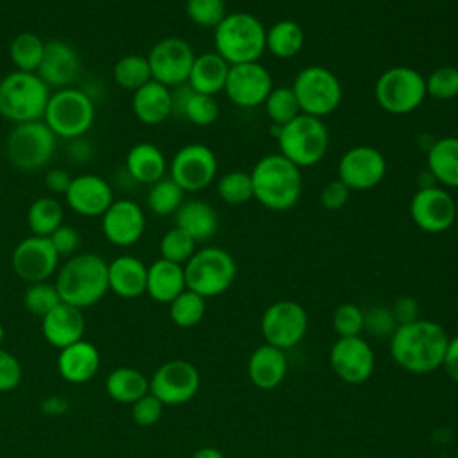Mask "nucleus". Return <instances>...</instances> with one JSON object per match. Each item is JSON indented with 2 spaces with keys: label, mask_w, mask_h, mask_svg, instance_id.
I'll return each mask as SVG.
<instances>
[{
  "label": "nucleus",
  "mask_w": 458,
  "mask_h": 458,
  "mask_svg": "<svg viewBox=\"0 0 458 458\" xmlns=\"http://www.w3.org/2000/svg\"><path fill=\"white\" fill-rule=\"evenodd\" d=\"M449 336L445 329L426 318L401 324L390 336L392 360L411 374H429L442 367Z\"/></svg>",
  "instance_id": "f257e3e1"
},
{
  "label": "nucleus",
  "mask_w": 458,
  "mask_h": 458,
  "mask_svg": "<svg viewBox=\"0 0 458 458\" xmlns=\"http://www.w3.org/2000/svg\"><path fill=\"white\" fill-rule=\"evenodd\" d=\"M252 197L270 211L295 208L302 193L301 168L279 152L267 154L252 166Z\"/></svg>",
  "instance_id": "f03ea898"
},
{
  "label": "nucleus",
  "mask_w": 458,
  "mask_h": 458,
  "mask_svg": "<svg viewBox=\"0 0 458 458\" xmlns=\"http://www.w3.org/2000/svg\"><path fill=\"white\" fill-rule=\"evenodd\" d=\"M54 284L63 302L79 310L89 308L109 290L107 261L95 252H77L57 270Z\"/></svg>",
  "instance_id": "7ed1b4c3"
},
{
  "label": "nucleus",
  "mask_w": 458,
  "mask_h": 458,
  "mask_svg": "<svg viewBox=\"0 0 458 458\" xmlns=\"http://www.w3.org/2000/svg\"><path fill=\"white\" fill-rule=\"evenodd\" d=\"M213 30L215 52L229 64L254 63L265 54L267 29L261 20L250 13H227Z\"/></svg>",
  "instance_id": "20e7f679"
},
{
  "label": "nucleus",
  "mask_w": 458,
  "mask_h": 458,
  "mask_svg": "<svg viewBox=\"0 0 458 458\" xmlns=\"http://www.w3.org/2000/svg\"><path fill=\"white\" fill-rule=\"evenodd\" d=\"M50 88L38 73L13 70L0 79V116L16 123L43 120Z\"/></svg>",
  "instance_id": "39448f33"
},
{
  "label": "nucleus",
  "mask_w": 458,
  "mask_h": 458,
  "mask_svg": "<svg viewBox=\"0 0 458 458\" xmlns=\"http://www.w3.org/2000/svg\"><path fill=\"white\" fill-rule=\"evenodd\" d=\"M279 154L299 168L313 166L324 159L329 147V131L322 118L299 114L279 127L276 136Z\"/></svg>",
  "instance_id": "423d86ee"
},
{
  "label": "nucleus",
  "mask_w": 458,
  "mask_h": 458,
  "mask_svg": "<svg viewBox=\"0 0 458 458\" xmlns=\"http://www.w3.org/2000/svg\"><path fill=\"white\" fill-rule=\"evenodd\" d=\"M186 288L208 297H216L231 288L236 279V261L222 247H202L184 263Z\"/></svg>",
  "instance_id": "0eeeda50"
},
{
  "label": "nucleus",
  "mask_w": 458,
  "mask_h": 458,
  "mask_svg": "<svg viewBox=\"0 0 458 458\" xmlns=\"http://www.w3.org/2000/svg\"><path fill=\"white\" fill-rule=\"evenodd\" d=\"M43 122L63 140L82 138L95 122V104L91 97L77 88H63L50 93Z\"/></svg>",
  "instance_id": "6e6552de"
},
{
  "label": "nucleus",
  "mask_w": 458,
  "mask_h": 458,
  "mask_svg": "<svg viewBox=\"0 0 458 458\" xmlns=\"http://www.w3.org/2000/svg\"><path fill=\"white\" fill-rule=\"evenodd\" d=\"M57 136L43 120L16 123L7 140L5 154L9 163L21 172H38L55 156Z\"/></svg>",
  "instance_id": "1a4fd4ad"
},
{
  "label": "nucleus",
  "mask_w": 458,
  "mask_h": 458,
  "mask_svg": "<svg viewBox=\"0 0 458 458\" xmlns=\"http://www.w3.org/2000/svg\"><path fill=\"white\" fill-rule=\"evenodd\" d=\"M426 77L406 64L386 68L374 84L377 106L390 114H408L426 100Z\"/></svg>",
  "instance_id": "9d476101"
},
{
  "label": "nucleus",
  "mask_w": 458,
  "mask_h": 458,
  "mask_svg": "<svg viewBox=\"0 0 458 458\" xmlns=\"http://www.w3.org/2000/svg\"><path fill=\"white\" fill-rule=\"evenodd\" d=\"M292 89L299 102L301 113L315 118H324L335 113L344 97L340 79L322 64H310L299 70Z\"/></svg>",
  "instance_id": "9b49d317"
},
{
  "label": "nucleus",
  "mask_w": 458,
  "mask_h": 458,
  "mask_svg": "<svg viewBox=\"0 0 458 458\" xmlns=\"http://www.w3.org/2000/svg\"><path fill=\"white\" fill-rule=\"evenodd\" d=\"M259 329L265 344L286 351L301 344L306 336L308 313L297 301H276L263 311Z\"/></svg>",
  "instance_id": "f8f14e48"
},
{
  "label": "nucleus",
  "mask_w": 458,
  "mask_h": 458,
  "mask_svg": "<svg viewBox=\"0 0 458 458\" xmlns=\"http://www.w3.org/2000/svg\"><path fill=\"white\" fill-rule=\"evenodd\" d=\"M218 172L215 152L204 143H188L181 147L170 161V179L182 191H200L208 188Z\"/></svg>",
  "instance_id": "ddd939ff"
},
{
  "label": "nucleus",
  "mask_w": 458,
  "mask_h": 458,
  "mask_svg": "<svg viewBox=\"0 0 458 458\" xmlns=\"http://www.w3.org/2000/svg\"><path fill=\"white\" fill-rule=\"evenodd\" d=\"M150 394L165 406H177L191 401L200 388V374L191 361L170 360L157 367L148 379Z\"/></svg>",
  "instance_id": "4468645a"
},
{
  "label": "nucleus",
  "mask_w": 458,
  "mask_h": 458,
  "mask_svg": "<svg viewBox=\"0 0 458 458\" xmlns=\"http://www.w3.org/2000/svg\"><path fill=\"white\" fill-rule=\"evenodd\" d=\"M152 79L175 88L188 81L191 64L195 61L193 47L177 36H168L159 39L147 55Z\"/></svg>",
  "instance_id": "2eb2a0df"
},
{
  "label": "nucleus",
  "mask_w": 458,
  "mask_h": 458,
  "mask_svg": "<svg viewBox=\"0 0 458 458\" xmlns=\"http://www.w3.org/2000/svg\"><path fill=\"white\" fill-rule=\"evenodd\" d=\"M410 216L424 233H444L456 220V202L453 195L438 184L417 188L410 200Z\"/></svg>",
  "instance_id": "dca6fc26"
},
{
  "label": "nucleus",
  "mask_w": 458,
  "mask_h": 458,
  "mask_svg": "<svg viewBox=\"0 0 458 458\" xmlns=\"http://www.w3.org/2000/svg\"><path fill=\"white\" fill-rule=\"evenodd\" d=\"M386 174L385 156L372 145L347 148L338 161V179L352 191L377 186Z\"/></svg>",
  "instance_id": "f3484780"
},
{
  "label": "nucleus",
  "mask_w": 458,
  "mask_h": 458,
  "mask_svg": "<svg viewBox=\"0 0 458 458\" xmlns=\"http://www.w3.org/2000/svg\"><path fill=\"white\" fill-rule=\"evenodd\" d=\"M272 88L270 72L259 61H254L229 66L224 93L238 107H258L263 106Z\"/></svg>",
  "instance_id": "a211bd4d"
},
{
  "label": "nucleus",
  "mask_w": 458,
  "mask_h": 458,
  "mask_svg": "<svg viewBox=\"0 0 458 458\" xmlns=\"http://www.w3.org/2000/svg\"><path fill=\"white\" fill-rule=\"evenodd\" d=\"M329 365L342 381L360 385L372 376L376 358L372 347L361 336H344L331 345Z\"/></svg>",
  "instance_id": "6ab92c4d"
},
{
  "label": "nucleus",
  "mask_w": 458,
  "mask_h": 458,
  "mask_svg": "<svg viewBox=\"0 0 458 458\" xmlns=\"http://www.w3.org/2000/svg\"><path fill=\"white\" fill-rule=\"evenodd\" d=\"M11 265L25 283L47 281L59 265V254L45 236H27L13 250Z\"/></svg>",
  "instance_id": "aec40b11"
},
{
  "label": "nucleus",
  "mask_w": 458,
  "mask_h": 458,
  "mask_svg": "<svg viewBox=\"0 0 458 458\" xmlns=\"http://www.w3.org/2000/svg\"><path fill=\"white\" fill-rule=\"evenodd\" d=\"M100 218L106 240L116 247H131L143 236L145 213L132 199L113 200Z\"/></svg>",
  "instance_id": "412c9836"
},
{
  "label": "nucleus",
  "mask_w": 458,
  "mask_h": 458,
  "mask_svg": "<svg viewBox=\"0 0 458 458\" xmlns=\"http://www.w3.org/2000/svg\"><path fill=\"white\" fill-rule=\"evenodd\" d=\"M68 208L81 216H102L113 204L114 193L111 184L97 174H81L72 177V182L64 193Z\"/></svg>",
  "instance_id": "4be33fe9"
},
{
  "label": "nucleus",
  "mask_w": 458,
  "mask_h": 458,
  "mask_svg": "<svg viewBox=\"0 0 458 458\" xmlns=\"http://www.w3.org/2000/svg\"><path fill=\"white\" fill-rule=\"evenodd\" d=\"M81 72V59L72 45L61 39L45 43L43 59L38 66L39 79L48 88H70Z\"/></svg>",
  "instance_id": "5701e85b"
},
{
  "label": "nucleus",
  "mask_w": 458,
  "mask_h": 458,
  "mask_svg": "<svg viewBox=\"0 0 458 458\" xmlns=\"http://www.w3.org/2000/svg\"><path fill=\"white\" fill-rule=\"evenodd\" d=\"M86 329V318L82 310L59 302L50 313L41 318V331L45 340L59 351L82 340Z\"/></svg>",
  "instance_id": "b1692460"
},
{
  "label": "nucleus",
  "mask_w": 458,
  "mask_h": 458,
  "mask_svg": "<svg viewBox=\"0 0 458 458\" xmlns=\"http://www.w3.org/2000/svg\"><path fill=\"white\" fill-rule=\"evenodd\" d=\"M288 372V360L283 349L263 344L254 349L247 363V374L259 390L277 388Z\"/></svg>",
  "instance_id": "393cba45"
},
{
  "label": "nucleus",
  "mask_w": 458,
  "mask_h": 458,
  "mask_svg": "<svg viewBox=\"0 0 458 458\" xmlns=\"http://www.w3.org/2000/svg\"><path fill=\"white\" fill-rule=\"evenodd\" d=\"M98 369L100 352L91 342L84 338L61 349L57 356V370L68 383H86L97 376Z\"/></svg>",
  "instance_id": "a878e982"
},
{
  "label": "nucleus",
  "mask_w": 458,
  "mask_h": 458,
  "mask_svg": "<svg viewBox=\"0 0 458 458\" xmlns=\"http://www.w3.org/2000/svg\"><path fill=\"white\" fill-rule=\"evenodd\" d=\"M132 113L145 125H159L172 116V89L157 81H148L132 91Z\"/></svg>",
  "instance_id": "bb28decb"
},
{
  "label": "nucleus",
  "mask_w": 458,
  "mask_h": 458,
  "mask_svg": "<svg viewBox=\"0 0 458 458\" xmlns=\"http://www.w3.org/2000/svg\"><path fill=\"white\" fill-rule=\"evenodd\" d=\"M109 290L123 299H136L147 292V265L136 256L122 254L107 263Z\"/></svg>",
  "instance_id": "cd10ccee"
},
{
  "label": "nucleus",
  "mask_w": 458,
  "mask_h": 458,
  "mask_svg": "<svg viewBox=\"0 0 458 458\" xmlns=\"http://www.w3.org/2000/svg\"><path fill=\"white\" fill-rule=\"evenodd\" d=\"M166 157L163 150L148 141H140L127 150L125 170L127 175L140 184H154L165 177Z\"/></svg>",
  "instance_id": "c85d7f7f"
},
{
  "label": "nucleus",
  "mask_w": 458,
  "mask_h": 458,
  "mask_svg": "<svg viewBox=\"0 0 458 458\" xmlns=\"http://www.w3.org/2000/svg\"><path fill=\"white\" fill-rule=\"evenodd\" d=\"M186 290L184 265L156 259L147 267V292L156 302L170 304L179 293Z\"/></svg>",
  "instance_id": "c756f323"
},
{
  "label": "nucleus",
  "mask_w": 458,
  "mask_h": 458,
  "mask_svg": "<svg viewBox=\"0 0 458 458\" xmlns=\"http://www.w3.org/2000/svg\"><path fill=\"white\" fill-rule=\"evenodd\" d=\"M229 66L231 64L222 59L215 50L204 52L200 55H195L186 82L197 93L216 97L224 91Z\"/></svg>",
  "instance_id": "7c9ffc66"
},
{
  "label": "nucleus",
  "mask_w": 458,
  "mask_h": 458,
  "mask_svg": "<svg viewBox=\"0 0 458 458\" xmlns=\"http://www.w3.org/2000/svg\"><path fill=\"white\" fill-rule=\"evenodd\" d=\"M426 165L437 184L458 188V136L433 140L426 150Z\"/></svg>",
  "instance_id": "2f4dec72"
},
{
  "label": "nucleus",
  "mask_w": 458,
  "mask_h": 458,
  "mask_svg": "<svg viewBox=\"0 0 458 458\" xmlns=\"http://www.w3.org/2000/svg\"><path fill=\"white\" fill-rule=\"evenodd\" d=\"M175 227L188 233L195 242H206L218 229V215L206 200H186L175 211Z\"/></svg>",
  "instance_id": "473e14b6"
},
{
  "label": "nucleus",
  "mask_w": 458,
  "mask_h": 458,
  "mask_svg": "<svg viewBox=\"0 0 458 458\" xmlns=\"http://www.w3.org/2000/svg\"><path fill=\"white\" fill-rule=\"evenodd\" d=\"M107 395L120 404H132L150 392L145 374L132 367H118L106 377Z\"/></svg>",
  "instance_id": "72a5a7b5"
},
{
  "label": "nucleus",
  "mask_w": 458,
  "mask_h": 458,
  "mask_svg": "<svg viewBox=\"0 0 458 458\" xmlns=\"http://www.w3.org/2000/svg\"><path fill=\"white\" fill-rule=\"evenodd\" d=\"M304 47V30L293 20H279L267 29L265 50L277 59H292Z\"/></svg>",
  "instance_id": "f704fd0d"
},
{
  "label": "nucleus",
  "mask_w": 458,
  "mask_h": 458,
  "mask_svg": "<svg viewBox=\"0 0 458 458\" xmlns=\"http://www.w3.org/2000/svg\"><path fill=\"white\" fill-rule=\"evenodd\" d=\"M63 206L55 197L36 199L27 211V225L34 236L48 238L59 225H63Z\"/></svg>",
  "instance_id": "c9c22d12"
},
{
  "label": "nucleus",
  "mask_w": 458,
  "mask_h": 458,
  "mask_svg": "<svg viewBox=\"0 0 458 458\" xmlns=\"http://www.w3.org/2000/svg\"><path fill=\"white\" fill-rule=\"evenodd\" d=\"M45 41L34 32H20L9 45V57L16 70L36 73L43 59Z\"/></svg>",
  "instance_id": "e433bc0d"
},
{
  "label": "nucleus",
  "mask_w": 458,
  "mask_h": 458,
  "mask_svg": "<svg viewBox=\"0 0 458 458\" xmlns=\"http://www.w3.org/2000/svg\"><path fill=\"white\" fill-rule=\"evenodd\" d=\"M113 79L120 88L129 91H136L138 88L152 81L147 55L127 54L120 57L113 68Z\"/></svg>",
  "instance_id": "4c0bfd02"
},
{
  "label": "nucleus",
  "mask_w": 458,
  "mask_h": 458,
  "mask_svg": "<svg viewBox=\"0 0 458 458\" xmlns=\"http://www.w3.org/2000/svg\"><path fill=\"white\" fill-rule=\"evenodd\" d=\"M263 107L272 125H277V127L286 125L288 122H292L295 116L301 114V107L292 86L272 88V91L263 102Z\"/></svg>",
  "instance_id": "58836bf2"
},
{
  "label": "nucleus",
  "mask_w": 458,
  "mask_h": 458,
  "mask_svg": "<svg viewBox=\"0 0 458 458\" xmlns=\"http://www.w3.org/2000/svg\"><path fill=\"white\" fill-rule=\"evenodd\" d=\"M184 191L175 184L170 177H163L157 182L150 184V190L147 193V206L154 215L166 216L175 215V211L184 202Z\"/></svg>",
  "instance_id": "ea45409f"
},
{
  "label": "nucleus",
  "mask_w": 458,
  "mask_h": 458,
  "mask_svg": "<svg viewBox=\"0 0 458 458\" xmlns=\"http://www.w3.org/2000/svg\"><path fill=\"white\" fill-rule=\"evenodd\" d=\"M170 318L179 327H193L206 315V299L191 290H184L170 302Z\"/></svg>",
  "instance_id": "a19ab883"
},
{
  "label": "nucleus",
  "mask_w": 458,
  "mask_h": 458,
  "mask_svg": "<svg viewBox=\"0 0 458 458\" xmlns=\"http://www.w3.org/2000/svg\"><path fill=\"white\" fill-rule=\"evenodd\" d=\"M216 193L225 204H231V206L249 202L250 199H254L250 174L243 170L225 172L216 181Z\"/></svg>",
  "instance_id": "79ce46f5"
},
{
  "label": "nucleus",
  "mask_w": 458,
  "mask_h": 458,
  "mask_svg": "<svg viewBox=\"0 0 458 458\" xmlns=\"http://www.w3.org/2000/svg\"><path fill=\"white\" fill-rule=\"evenodd\" d=\"M195 245H197V242L188 233H184L182 229L174 225L161 236L159 252H161L163 259L184 265L197 250Z\"/></svg>",
  "instance_id": "37998d69"
},
{
  "label": "nucleus",
  "mask_w": 458,
  "mask_h": 458,
  "mask_svg": "<svg viewBox=\"0 0 458 458\" xmlns=\"http://www.w3.org/2000/svg\"><path fill=\"white\" fill-rule=\"evenodd\" d=\"M61 301L55 284H50L47 281L30 283L23 292V306L36 317H45L50 313Z\"/></svg>",
  "instance_id": "c03bdc74"
},
{
  "label": "nucleus",
  "mask_w": 458,
  "mask_h": 458,
  "mask_svg": "<svg viewBox=\"0 0 458 458\" xmlns=\"http://www.w3.org/2000/svg\"><path fill=\"white\" fill-rule=\"evenodd\" d=\"M184 9L190 21L202 29H215L227 16L224 0H186Z\"/></svg>",
  "instance_id": "a18cd8bd"
},
{
  "label": "nucleus",
  "mask_w": 458,
  "mask_h": 458,
  "mask_svg": "<svg viewBox=\"0 0 458 458\" xmlns=\"http://www.w3.org/2000/svg\"><path fill=\"white\" fill-rule=\"evenodd\" d=\"M218 114H220V107H218L216 97L197 93V91H191L182 111V118H186L188 122L199 127L213 125Z\"/></svg>",
  "instance_id": "49530a36"
},
{
  "label": "nucleus",
  "mask_w": 458,
  "mask_h": 458,
  "mask_svg": "<svg viewBox=\"0 0 458 458\" xmlns=\"http://www.w3.org/2000/svg\"><path fill=\"white\" fill-rule=\"evenodd\" d=\"M426 93L435 100H451L458 97V68L445 64L435 68L426 77Z\"/></svg>",
  "instance_id": "de8ad7c7"
},
{
  "label": "nucleus",
  "mask_w": 458,
  "mask_h": 458,
  "mask_svg": "<svg viewBox=\"0 0 458 458\" xmlns=\"http://www.w3.org/2000/svg\"><path fill=\"white\" fill-rule=\"evenodd\" d=\"M331 324L338 338L344 336H360L363 331V310L352 302H342L335 308Z\"/></svg>",
  "instance_id": "09e8293b"
},
{
  "label": "nucleus",
  "mask_w": 458,
  "mask_h": 458,
  "mask_svg": "<svg viewBox=\"0 0 458 458\" xmlns=\"http://www.w3.org/2000/svg\"><path fill=\"white\" fill-rule=\"evenodd\" d=\"M363 331L376 338L392 336V333L397 327V322L394 318V313L386 306H370L363 311Z\"/></svg>",
  "instance_id": "8fccbe9b"
},
{
  "label": "nucleus",
  "mask_w": 458,
  "mask_h": 458,
  "mask_svg": "<svg viewBox=\"0 0 458 458\" xmlns=\"http://www.w3.org/2000/svg\"><path fill=\"white\" fill-rule=\"evenodd\" d=\"M131 413H132V420L138 426H154L161 415H163V403L154 397L150 392L147 395H143L141 399H138L136 403L131 404Z\"/></svg>",
  "instance_id": "3c124183"
},
{
  "label": "nucleus",
  "mask_w": 458,
  "mask_h": 458,
  "mask_svg": "<svg viewBox=\"0 0 458 458\" xmlns=\"http://www.w3.org/2000/svg\"><path fill=\"white\" fill-rule=\"evenodd\" d=\"M21 365L18 358L0 347V392H11L14 390L21 381Z\"/></svg>",
  "instance_id": "603ef678"
},
{
  "label": "nucleus",
  "mask_w": 458,
  "mask_h": 458,
  "mask_svg": "<svg viewBox=\"0 0 458 458\" xmlns=\"http://www.w3.org/2000/svg\"><path fill=\"white\" fill-rule=\"evenodd\" d=\"M48 240H50V243L54 245V249H55V252L59 254V258H61V256L70 258V256L77 254V250H79V247H81V234H79V231H77L75 227H72V225H66V224L59 225V227L48 236Z\"/></svg>",
  "instance_id": "864d4df0"
},
{
  "label": "nucleus",
  "mask_w": 458,
  "mask_h": 458,
  "mask_svg": "<svg viewBox=\"0 0 458 458\" xmlns=\"http://www.w3.org/2000/svg\"><path fill=\"white\" fill-rule=\"evenodd\" d=\"M349 195H351V190L340 179H335V181H329L320 190L318 199H320L322 208H326L327 211H338L347 204Z\"/></svg>",
  "instance_id": "5fc2aeb1"
},
{
  "label": "nucleus",
  "mask_w": 458,
  "mask_h": 458,
  "mask_svg": "<svg viewBox=\"0 0 458 458\" xmlns=\"http://www.w3.org/2000/svg\"><path fill=\"white\" fill-rule=\"evenodd\" d=\"M390 310H392V313H394V318H395L397 326H401V324H410V322L419 320V311H420L419 302H417L413 297H410V295H401V297H397L395 302H394V306H392Z\"/></svg>",
  "instance_id": "6e6d98bb"
},
{
  "label": "nucleus",
  "mask_w": 458,
  "mask_h": 458,
  "mask_svg": "<svg viewBox=\"0 0 458 458\" xmlns=\"http://www.w3.org/2000/svg\"><path fill=\"white\" fill-rule=\"evenodd\" d=\"M72 182V175L64 168H50L45 174V186L54 195H64Z\"/></svg>",
  "instance_id": "4d7b16f0"
},
{
  "label": "nucleus",
  "mask_w": 458,
  "mask_h": 458,
  "mask_svg": "<svg viewBox=\"0 0 458 458\" xmlns=\"http://www.w3.org/2000/svg\"><path fill=\"white\" fill-rule=\"evenodd\" d=\"M442 369L453 381L458 383V335L449 338V342H447L445 354L442 360Z\"/></svg>",
  "instance_id": "13d9d810"
},
{
  "label": "nucleus",
  "mask_w": 458,
  "mask_h": 458,
  "mask_svg": "<svg viewBox=\"0 0 458 458\" xmlns=\"http://www.w3.org/2000/svg\"><path fill=\"white\" fill-rule=\"evenodd\" d=\"M191 458H225V456H224V453H222L220 449L206 445V447L197 449V451L191 454Z\"/></svg>",
  "instance_id": "bf43d9fd"
},
{
  "label": "nucleus",
  "mask_w": 458,
  "mask_h": 458,
  "mask_svg": "<svg viewBox=\"0 0 458 458\" xmlns=\"http://www.w3.org/2000/svg\"><path fill=\"white\" fill-rule=\"evenodd\" d=\"M4 336H5V329H4V326L0 324V344L4 342Z\"/></svg>",
  "instance_id": "052dcab7"
}]
</instances>
